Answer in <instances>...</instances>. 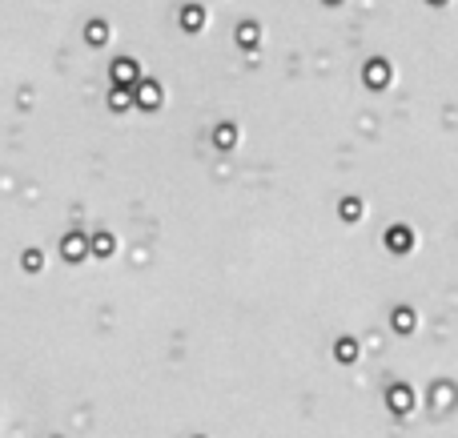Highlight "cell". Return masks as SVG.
Returning <instances> with one entry per match:
<instances>
[{"label":"cell","instance_id":"obj_1","mask_svg":"<svg viewBox=\"0 0 458 438\" xmlns=\"http://www.w3.org/2000/svg\"><path fill=\"white\" fill-rule=\"evenodd\" d=\"M113 81L121 85V81H137V65H133V60H113Z\"/></svg>","mask_w":458,"mask_h":438},{"label":"cell","instance_id":"obj_2","mask_svg":"<svg viewBox=\"0 0 458 438\" xmlns=\"http://www.w3.org/2000/svg\"><path fill=\"white\" fill-rule=\"evenodd\" d=\"M141 101H145V109H157V105H161V88H157V85H145V88H141Z\"/></svg>","mask_w":458,"mask_h":438},{"label":"cell","instance_id":"obj_3","mask_svg":"<svg viewBox=\"0 0 458 438\" xmlns=\"http://www.w3.org/2000/svg\"><path fill=\"white\" fill-rule=\"evenodd\" d=\"M88 41H93V44H105V24H88Z\"/></svg>","mask_w":458,"mask_h":438},{"label":"cell","instance_id":"obj_4","mask_svg":"<svg viewBox=\"0 0 458 438\" xmlns=\"http://www.w3.org/2000/svg\"><path fill=\"white\" fill-rule=\"evenodd\" d=\"M113 109H129V92H113Z\"/></svg>","mask_w":458,"mask_h":438},{"label":"cell","instance_id":"obj_5","mask_svg":"<svg viewBox=\"0 0 458 438\" xmlns=\"http://www.w3.org/2000/svg\"><path fill=\"white\" fill-rule=\"evenodd\" d=\"M24 269H41V254H24Z\"/></svg>","mask_w":458,"mask_h":438},{"label":"cell","instance_id":"obj_6","mask_svg":"<svg viewBox=\"0 0 458 438\" xmlns=\"http://www.w3.org/2000/svg\"><path fill=\"white\" fill-rule=\"evenodd\" d=\"M185 24H189V28H197V24H201V12H197V8H189V12H185Z\"/></svg>","mask_w":458,"mask_h":438},{"label":"cell","instance_id":"obj_7","mask_svg":"<svg viewBox=\"0 0 458 438\" xmlns=\"http://www.w3.org/2000/svg\"><path fill=\"white\" fill-rule=\"evenodd\" d=\"M217 141L221 145H233V129H217Z\"/></svg>","mask_w":458,"mask_h":438}]
</instances>
